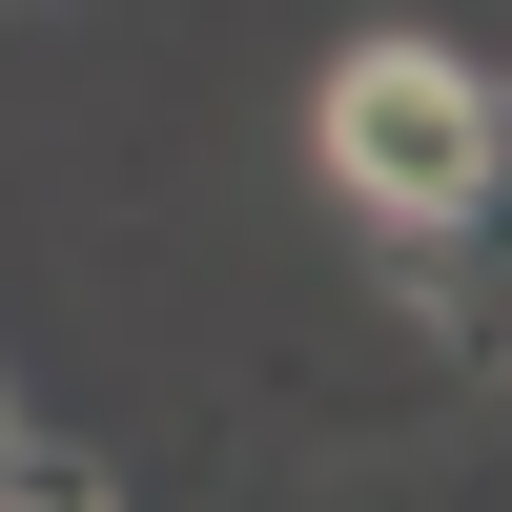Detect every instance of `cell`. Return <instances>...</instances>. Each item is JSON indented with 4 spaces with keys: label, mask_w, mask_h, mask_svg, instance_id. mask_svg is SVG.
I'll use <instances>...</instances> for the list:
<instances>
[{
    "label": "cell",
    "mask_w": 512,
    "mask_h": 512,
    "mask_svg": "<svg viewBox=\"0 0 512 512\" xmlns=\"http://www.w3.org/2000/svg\"><path fill=\"white\" fill-rule=\"evenodd\" d=\"M308 144H328V185L369 205V226H431V205H492V62L472 41H349L328 62V103H308Z\"/></svg>",
    "instance_id": "obj_1"
},
{
    "label": "cell",
    "mask_w": 512,
    "mask_h": 512,
    "mask_svg": "<svg viewBox=\"0 0 512 512\" xmlns=\"http://www.w3.org/2000/svg\"><path fill=\"white\" fill-rule=\"evenodd\" d=\"M369 246H390V287L431 328H492V205H431V226H369Z\"/></svg>",
    "instance_id": "obj_2"
},
{
    "label": "cell",
    "mask_w": 512,
    "mask_h": 512,
    "mask_svg": "<svg viewBox=\"0 0 512 512\" xmlns=\"http://www.w3.org/2000/svg\"><path fill=\"white\" fill-rule=\"evenodd\" d=\"M0 512H123L103 472H62V451H0Z\"/></svg>",
    "instance_id": "obj_3"
},
{
    "label": "cell",
    "mask_w": 512,
    "mask_h": 512,
    "mask_svg": "<svg viewBox=\"0 0 512 512\" xmlns=\"http://www.w3.org/2000/svg\"><path fill=\"white\" fill-rule=\"evenodd\" d=\"M0 451H21V410H0Z\"/></svg>",
    "instance_id": "obj_4"
}]
</instances>
